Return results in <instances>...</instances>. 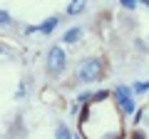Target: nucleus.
<instances>
[{
  "label": "nucleus",
  "mask_w": 149,
  "mask_h": 139,
  "mask_svg": "<svg viewBox=\"0 0 149 139\" xmlns=\"http://www.w3.org/2000/svg\"><path fill=\"white\" fill-rule=\"evenodd\" d=\"M102 77H104V65H102L100 57H85L77 65V80L85 82V85L100 82Z\"/></svg>",
  "instance_id": "1"
},
{
  "label": "nucleus",
  "mask_w": 149,
  "mask_h": 139,
  "mask_svg": "<svg viewBox=\"0 0 149 139\" xmlns=\"http://www.w3.org/2000/svg\"><path fill=\"white\" fill-rule=\"evenodd\" d=\"M112 95H114V102H117V107L122 109L124 117H132V114L139 109V107H137V99H134V90H132V87L117 85Z\"/></svg>",
  "instance_id": "2"
},
{
  "label": "nucleus",
  "mask_w": 149,
  "mask_h": 139,
  "mask_svg": "<svg viewBox=\"0 0 149 139\" xmlns=\"http://www.w3.org/2000/svg\"><path fill=\"white\" fill-rule=\"evenodd\" d=\"M45 70H47L50 77H60L67 70V55L60 45H52L47 50V62H45Z\"/></svg>",
  "instance_id": "3"
},
{
  "label": "nucleus",
  "mask_w": 149,
  "mask_h": 139,
  "mask_svg": "<svg viewBox=\"0 0 149 139\" xmlns=\"http://www.w3.org/2000/svg\"><path fill=\"white\" fill-rule=\"evenodd\" d=\"M57 25H60V17H57V15H50V17H45L40 25H27V27H22V32H25V35H32V32H40V35H52V32L57 30Z\"/></svg>",
  "instance_id": "4"
},
{
  "label": "nucleus",
  "mask_w": 149,
  "mask_h": 139,
  "mask_svg": "<svg viewBox=\"0 0 149 139\" xmlns=\"http://www.w3.org/2000/svg\"><path fill=\"white\" fill-rule=\"evenodd\" d=\"M82 32H85V30H82V27H77V25L70 27V30H65L62 42H65V45H74V42H80V40H82Z\"/></svg>",
  "instance_id": "5"
},
{
  "label": "nucleus",
  "mask_w": 149,
  "mask_h": 139,
  "mask_svg": "<svg viewBox=\"0 0 149 139\" xmlns=\"http://www.w3.org/2000/svg\"><path fill=\"white\" fill-rule=\"evenodd\" d=\"M87 8V0H70V5H67V17H74V15H80V13H85Z\"/></svg>",
  "instance_id": "6"
},
{
  "label": "nucleus",
  "mask_w": 149,
  "mask_h": 139,
  "mask_svg": "<svg viewBox=\"0 0 149 139\" xmlns=\"http://www.w3.org/2000/svg\"><path fill=\"white\" fill-rule=\"evenodd\" d=\"M55 137H57V139H70V137H72V132H70L67 124H57V129H55Z\"/></svg>",
  "instance_id": "7"
},
{
  "label": "nucleus",
  "mask_w": 149,
  "mask_h": 139,
  "mask_svg": "<svg viewBox=\"0 0 149 139\" xmlns=\"http://www.w3.org/2000/svg\"><path fill=\"white\" fill-rule=\"evenodd\" d=\"M132 90H134V95H144V92H149V80L147 82H134Z\"/></svg>",
  "instance_id": "8"
},
{
  "label": "nucleus",
  "mask_w": 149,
  "mask_h": 139,
  "mask_svg": "<svg viewBox=\"0 0 149 139\" xmlns=\"http://www.w3.org/2000/svg\"><path fill=\"white\" fill-rule=\"evenodd\" d=\"M0 22H3V27H10L15 20H13V15L8 10H0Z\"/></svg>",
  "instance_id": "9"
},
{
  "label": "nucleus",
  "mask_w": 149,
  "mask_h": 139,
  "mask_svg": "<svg viewBox=\"0 0 149 139\" xmlns=\"http://www.w3.org/2000/svg\"><path fill=\"white\" fill-rule=\"evenodd\" d=\"M92 97H95V92H80V95H77V102H82V104H92Z\"/></svg>",
  "instance_id": "10"
},
{
  "label": "nucleus",
  "mask_w": 149,
  "mask_h": 139,
  "mask_svg": "<svg viewBox=\"0 0 149 139\" xmlns=\"http://www.w3.org/2000/svg\"><path fill=\"white\" fill-rule=\"evenodd\" d=\"M109 95H112L109 90H97V92H95V97H92V102H104Z\"/></svg>",
  "instance_id": "11"
},
{
  "label": "nucleus",
  "mask_w": 149,
  "mask_h": 139,
  "mask_svg": "<svg viewBox=\"0 0 149 139\" xmlns=\"http://www.w3.org/2000/svg\"><path fill=\"white\" fill-rule=\"evenodd\" d=\"M119 5H122L124 10H137V5H139V0H119Z\"/></svg>",
  "instance_id": "12"
},
{
  "label": "nucleus",
  "mask_w": 149,
  "mask_h": 139,
  "mask_svg": "<svg viewBox=\"0 0 149 139\" xmlns=\"http://www.w3.org/2000/svg\"><path fill=\"white\" fill-rule=\"evenodd\" d=\"M25 92H27V85H25V82H20V85H17V92H15V99H22Z\"/></svg>",
  "instance_id": "13"
},
{
  "label": "nucleus",
  "mask_w": 149,
  "mask_h": 139,
  "mask_svg": "<svg viewBox=\"0 0 149 139\" xmlns=\"http://www.w3.org/2000/svg\"><path fill=\"white\" fill-rule=\"evenodd\" d=\"M132 117H134V119H132V122H134V124H139V122H142V117H144V107H139V109H137V112H134V114H132Z\"/></svg>",
  "instance_id": "14"
},
{
  "label": "nucleus",
  "mask_w": 149,
  "mask_h": 139,
  "mask_svg": "<svg viewBox=\"0 0 149 139\" xmlns=\"http://www.w3.org/2000/svg\"><path fill=\"white\" fill-rule=\"evenodd\" d=\"M132 137L134 139H144V132H142V129H132Z\"/></svg>",
  "instance_id": "15"
},
{
  "label": "nucleus",
  "mask_w": 149,
  "mask_h": 139,
  "mask_svg": "<svg viewBox=\"0 0 149 139\" xmlns=\"http://www.w3.org/2000/svg\"><path fill=\"white\" fill-rule=\"evenodd\" d=\"M139 3H142V5H147V8H149V0H139Z\"/></svg>",
  "instance_id": "16"
}]
</instances>
